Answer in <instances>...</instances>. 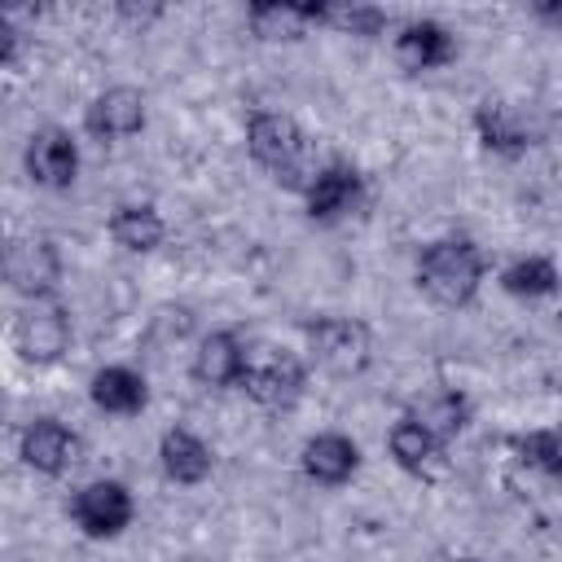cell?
<instances>
[{"label": "cell", "instance_id": "1", "mask_svg": "<svg viewBox=\"0 0 562 562\" xmlns=\"http://www.w3.org/2000/svg\"><path fill=\"white\" fill-rule=\"evenodd\" d=\"M483 277H487V255L479 250L474 237L465 233H448V237H435L417 250L413 259V281L417 290L439 303V307H470L483 290Z\"/></svg>", "mask_w": 562, "mask_h": 562}, {"label": "cell", "instance_id": "2", "mask_svg": "<svg viewBox=\"0 0 562 562\" xmlns=\"http://www.w3.org/2000/svg\"><path fill=\"white\" fill-rule=\"evenodd\" d=\"M246 149H250L255 167L268 171L272 184H285L294 193H303V184L321 167L307 132L290 114H281V110H255L246 119Z\"/></svg>", "mask_w": 562, "mask_h": 562}, {"label": "cell", "instance_id": "3", "mask_svg": "<svg viewBox=\"0 0 562 562\" xmlns=\"http://www.w3.org/2000/svg\"><path fill=\"white\" fill-rule=\"evenodd\" d=\"M307 364L325 369L329 378H360L373 364V329L347 312H316L303 321Z\"/></svg>", "mask_w": 562, "mask_h": 562}, {"label": "cell", "instance_id": "4", "mask_svg": "<svg viewBox=\"0 0 562 562\" xmlns=\"http://www.w3.org/2000/svg\"><path fill=\"white\" fill-rule=\"evenodd\" d=\"M307 369L312 364L299 351L259 342V347H246V364H241L237 391H246L268 413H290L307 391Z\"/></svg>", "mask_w": 562, "mask_h": 562}, {"label": "cell", "instance_id": "5", "mask_svg": "<svg viewBox=\"0 0 562 562\" xmlns=\"http://www.w3.org/2000/svg\"><path fill=\"white\" fill-rule=\"evenodd\" d=\"M0 281L26 299H53L61 285V250L53 237H35V233H13L0 241Z\"/></svg>", "mask_w": 562, "mask_h": 562}, {"label": "cell", "instance_id": "6", "mask_svg": "<svg viewBox=\"0 0 562 562\" xmlns=\"http://www.w3.org/2000/svg\"><path fill=\"white\" fill-rule=\"evenodd\" d=\"M70 522L88 536V540H114L132 527L136 518V501L127 492V483L119 479H92L70 496Z\"/></svg>", "mask_w": 562, "mask_h": 562}, {"label": "cell", "instance_id": "7", "mask_svg": "<svg viewBox=\"0 0 562 562\" xmlns=\"http://www.w3.org/2000/svg\"><path fill=\"white\" fill-rule=\"evenodd\" d=\"M13 351L35 364V369H48L57 364L66 351H70V316L57 299H40V303H26L13 321Z\"/></svg>", "mask_w": 562, "mask_h": 562}, {"label": "cell", "instance_id": "8", "mask_svg": "<svg viewBox=\"0 0 562 562\" xmlns=\"http://www.w3.org/2000/svg\"><path fill=\"white\" fill-rule=\"evenodd\" d=\"M22 171L40 189H53V193L70 189L79 180V140L70 136V127H57V123L35 127L22 149Z\"/></svg>", "mask_w": 562, "mask_h": 562}, {"label": "cell", "instance_id": "9", "mask_svg": "<svg viewBox=\"0 0 562 562\" xmlns=\"http://www.w3.org/2000/svg\"><path fill=\"white\" fill-rule=\"evenodd\" d=\"M360 202H364V176L342 158L321 162L316 176L303 184V211L316 224L347 220L351 211H360Z\"/></svg>", "mask_w": 562, "mask_h": 562}, {"label": "cell", "instance_id": "10", "mask_svg": "<svg viewBox=\"0 0 562 562\" xmlns=\"http://www.w3.org/2000/svg\"><path fill=\"white\" fill-rule=\"evenodd\" d=\"M149 119V105H145V92L132 88V83H110L101 88L88 105H83V132L92 140H127L145 127Z\"/></svg>", "mask_w": 562, "mask_h": 562}, {"label": "cell", "instance_id": "11", "mask_svg": "<svg viewBox=\"0 0 562 562\" xmlns=\"http://www.w3.org/2000/svg\"><path fill=\"white\" fill-rule=\"evenodd\" d=\"M79 452H83V439L66 422H57V417H35L18 435L22 465L35 470V474H44V479H61L79 461Z\"/></svg>", "mask_w": 562, "mask_h": 562}, {"label": "cell", "instance_id": "12", "mask_svg": "<svg viewBox=\"0 0 562 562\" xmlns=\"http://www.w3.org/2000/svg\"><path fill=\"white\" fill-rule=\"evenodd\" d=\"M474 132H479L483 149H492L501 158H518L531 145H540V127L531 123V114L501 97H483L474 105Z\"/></svg>", "mask_w": 562, "mask_h": 562}, {"label": "cell", "instance_id": "13", "mask_svg": "<svg viewBox=\"0 0 562 562\" xmlns=\"http://www.w3.org/2000/svg\"><path fill=\"white\" fill-rule=\"evenodd\" d=\"M400 70L408 75H426V70H439V66H452L457 61V35L435 22V18H413L395 31V44H391Z\"/></svg>", "mask_w": 562, "mask_h": 562}, {"label": "cell", "instance_id": "14", "mask_svg": "<svg viewBox=\"0 0 562 562\" xmlns=\"http://www.w3.org/2000/svg\"><path fill=\"white\" fill-rule=\"evenodd\" d=\"M299 470L316 487H342L360 470V443L351 435H342V430H316L299 448Z\"/></svg>", "mask_w": 562, "mask_h": 562}, {"label": "cell", "instance_id": "15", "mask_svg": "<svg viewBox=\"0 0 562 562\" xmlns=\"http://www.w3.org/2000/svg\"><path fill=\"white\" fill-rule=\"evenodd\" d=\"M325 18H329V4L321 0H259L246 9V26L268 44L303 40L312 26H325Z\"/></svg>", "mask_w": 562, "mask_h": 562}, {"label": "cell", "instance_id": "16", "mask_svg": "<svg viewBox=\"0 0 562 562\" xmlns=\"http://www.w3.org/2000/svg\"><path fill=\"white\" fill-rule=\"evenodd\" d=\"M158 465H162V474H167L176 487H198V483L211 479L215 452H211V443H206L202 435H193L189 426H171V430H162V439H158Z\"/></svg>", "mask_w": 562, "mask_h": 562}, {"label": "cell", "instance_id": "17", "mask_svg": "<svg viewBox=\"0 0 562 562\" xmlns=\"http://www.w3.org/2000/svg\"><path fill=\"white\" fill-rule=\"evenodd\" d=\"M241 364H246V342H241L233 329H211V334L198 342L189 373H193V382L206 386V391H228V386H237Z\"/></svg>", "mask_w": 562, "mask_h": 562}, {"label": "cell", "instance_id": "18", "mask_svg": "<svg viewBox=\"0 0 562 562\" xmlns=\"http://www.w3.org/2000/svg\"><path fill=\"white\" fill-rule=\"evenodd\" d=\"M88 400L110 417H136L149 404V386L145 373H136L132 364H101L88 378Z\"/></svg>", "mask_w": 562, "mask_h": 562}, {"label": "cell", "instance_id": "19", "mask_svg": "<svg viewBox=\"0 0 562 562\" xmlns=\"http://www.w3.org/2000/svg\"><path fill=\"white\" fill-rule=\"evenodd\" d=\"M443 448H448V443H439L435 435H426L413 417H400V422L386 430V452H391V461H395L404 474H413V479H435V474H443V465H448Z\"/></svg>", "mask_w": 562, "mask_h": 562}, {"label": "cell", "instance_id": "20", "mask_svg": "<svg viewBox=\"0 0 562 562\" xmlns=\"http://www.w3.org/2000/svg\"><path fill=\"white\" fill-rule=\"evenodd\" d=\"M105 233L114 246H123L127 255H149L162 246L167 237V220L158 215L154 202H119L105 220Z\"/></svg>", "mask_w": 562, "mask_h": 562}, {"label": "cell", "instance_id": "21", "mask_svg": "<svg viewBox=\"0 0 562 562\" xmlns=\"http://www.w3.org/2000/svg\"><path fill=\"white\" fill-rule=\"evenodd\" d=\"M404 417H413L426 435H435L439 443H448V439H457L461 430H465V422H470V400L461 395V391H426L422 400H413L408 404V413Z\"/></svg>", "mask_w": 562, "mask_h": 562}, {"label": "cell", "instance_id": "22", "mask_svg": "<svg viewBox=\"0 0 562 562\" xmlns=\"http://www.w3.org/2000/svg\"><path fill=\"white\" fill-rule=\"evenodd\" d=\"M501 290L509 299H522V303L549 299L558 290V263L549 255H522V259L501 268Z\"/></svg>", "mask_w": 562, "mask_h": 562}, {"label": "cell", "instance_id": "23", "mask_svg": "<svg viewBox=\"0 0 562 562\" xmlns=\"http://www.w3.org/2000/svg\"><path fill=\"white\" fill-rule=\"evenodd\" d=\"M509 452H514L522 465L540 470L544 479H558V474H562V443H558V430H553V426H536V430L509 435Z\"/></svg>", "mask_w": 562, "mask_h": 562}, {"label": "cell", "instance_id": "24", "mask_svg": "<svg viewBox=\"0 0 562 562\" xmlns=\"http://www.w3.org/2000/svg\"><path fill=\"white\" fill-rule=\"evenodd\" d=\"M325 26H334V31H342V35L378 40V35L391 26V18H386V9H378V4H329Z\"/></svg>", "mask_w": 562, "mask_h": 562}, {"label": "cell", "instance_id": "25", "mask_svg": "<svg viewBox=\"0 0 562 562\" xmlns=\"http://www.w3.org/2000/svg\"><path fill=\"white\" fill-rule=\"evenodd\" d=\"M18 48H22V31H18V22L0 9V70H4V66H13Z\"/></svg>", "mask_w": 562, "mask_h": 562}, {"label": "cell", "instance_id": "26", "mask_svg": "<svg viewBox=\"0 0 562 562\" xmlns=\"http://www.w3.org/2000/svg\"><path fill=\"white\" fill-rule=\"evenodd\" d=\"M457 562H483V558H457Z\"/></svg>", "mask_w": 562, "mask_h": 562}]
</instances>
